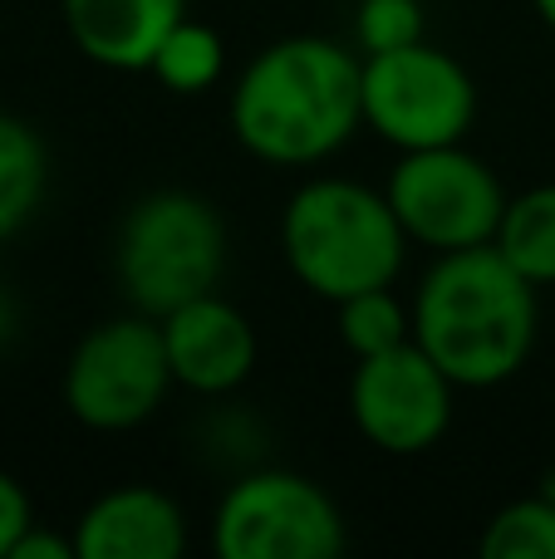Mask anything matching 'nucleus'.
Segmentation results:
<instances>
[{
	"label": "nucleus",
	"mask_w": 555,
	"mask_h": 559,
	"mask_svg": "<svg viewBox=\"0 0 555 559\" xmlns=\"http://www.w3.org/2000/svg\"><path fill=\"white\" fill-rule=\"evenodd\" d=\"M35 525V506H29V491L15 481L10 472H0V559H10L15 540Z\"/></svg>",
	"instance_id": "obj_20"
},
{
	"label": "nucleus",
	"mask_w": 555,
	"mask_h": 559,
	"mask_svg": "<svg viewBox=\"0 0 555 559\" xmlns=\"http://www.w3.org/2000/svg\"><path fill=\"white\" fill-rule=\"evenodd\" d=\"M359 104L364 128L399 153L462 143L477 123V84L468 64L428 39L364 55Z\"/></svg>",
	"instance_id": "obj_5"
},
{
	"label": "nucleus",
	"mask_w": 555,
	"mask_h": 559,
	"mask_svg": "<svg viewBox=\"0 0 555 559\" xmlns=\"http://www.w3.org/2000/svg\"><path fill=\"white\" fill-rule=\"evenodd\" d=\"M482 559H555V501L551 496H521L501 506L477 540Z\"/></svg>",
	"instance_id": "obj_17"
},
{
	"label": "nucleus",
	"mask_w": 555,
	"mask_h": 559,
	"mask_svg": "<svg viewBox=\"0 0 555 559\" xmlns=\"http://www.w3.org/2000/svg\"><path fill=\"white\" fill-rule=\"evenodd\" d=\"M452 397H458V383L413 338L383 354L354 358L350 423L383 456L433 452L452 427V407H458Z\"/></svg>",
	"instance_id": "obj_9"
},
{
	"label": "nucleus",
	"mask_w": 555,
	"mask_h": 559,
	"mask_svg": "<svg viewBox=\"0 0 555 559\" xmlns=\"http://www.w3.org/2000/svg\"><path fill=\"white\" fill-rule=\"evenodd\" d=\"M409 246L383 187H364L354 177H310L281 212L285 265L315 299L330 305L393 285Z\"/></svg>",
	"instance_id": "obj_3"
},
{
	"label": "nucleus",
	"mask_w": 555,
	"mask_h": 559,
	"mask_svg": "<svg viewBox=\"0 0 555 559\" xmlns=\"http://www.w3.org/2000/svg\"><path fill=\"white\" fill-rule=\"evenodd\" d=\"M383 197H389L403 236L433 255L492 246L501 212L511 202L501 177L462 143L399 153L389 182H383Z\"/></svg>",
	"instance_id": "obj_8"
},
{
	"label": "nucleus",
	"mask_w": 555,
	"mask_h": 559,
	"mask_svg": "<svg viewBox=\"0 0 555 559\" xmlns=\"http://www.w3.org/2000/svg\"><path fill=\"white\" fill-rule=\"evenodd\" d=\"M428 39V15L423 0H359L354 5V45L359 55H383Z\"/></svg>",
	"instance_id": "obj_19"
},
{
	"label": "nucleus",
	"mask_w": 555,
	"mask_h": 559,
	"mask_svg": "<svg viewBox=\"0 0 555 559\" xmlns=\"http://www.w3.org/2000/svg\"><path fill=\"white\" fill-rule=\"evenodd\" d=\"M15 334H20V309H15V299L0 289V348H10Z\"/></svg>",
	"instance_id": "obj_22"
},
{
	"label": "nucleus",
	"mask_w": 555,
	"mask_h": 559,
	"mask_svg": "<svg viewBox=\"0 0 555 559\" xmlns=\"http://www.w3.org/2000/svg\"><path fill=\"white\" fill-rule=\"evenodd\" d=\"M364 55L324 35H285L236 74L232 138L265 167H320L364 128Z\"/></svg>",
	"instance_id": "obj_1"
},
{
	"label": "nucleus",
	"mask_w": 555,
	"mask_h": 559,
	"mask_svg": "<svg viewBox=\"0 0 555 559\" xmlns=\"http://www.w3.org/2000/svg\"><path fill=\"white\" fill-rule=\"evenodd\" d=\"M49 192V147L25 118L0 114V246L15 241Z\"/></svg>",
	"instance_id": "obj_13"
},
{
	"label": "nucleus",
	"mask_w": 555,
	"mask_h": 559,
	"mask_svg": "<svg viewBox=\"0 0 555 559\" xmlns=\"http://www.w3.org/2000/svg\"><path fill=\"white\" fill-rule=\"evenodd\" d=\"M216 413L202 417V427H197V447H202L206 466H222V472L241 476L251 472V466H265V452H271V437H265L261 417L246 413L241 403H232V397H216Z\"/></svg>",
	"instance_id": "obj_18"
},
{
	"label": "nucleus",
	"mask_w": 555,
	"mask_h": 559,
	"mask_svg": "<svg viewBox=\"0 0 555 559\" xmlns=\"http://www.w3.org/2000/svg\"><path fill=\"white\" fill-rule=\"evenodd\" d=\"M536 295L541 289L497 246L433 255L409 299L413 344L458 388H501L536 348Z\"/></svg>",
	"instance_id": "obj_2"
},
{
	"label": "nucleus",
	"mask_w": 555,
	"mask_h": 559,
	"mask_svg": "<svg viewBox=\"0 0 555 559\" xmlns=\"http://www.w3.org/2000/svg\"><path fill=\"white\" fill-rule=\"evenodd\" d=\"M167 344V364H173V383L192 397H236L246 388V378L256 373V329L232 299L197 295L187 305H177L173 314L157 319Z\"/></svg>",
	"instance_id": "obj_10"
},
{
	"label": "nucleus",
	"mask_w": 555,
	"mask_h": 559,
	"mask_svg": "<svg viewBox=\"0 0 555 559\" xmlns=\"http://www.w3.org/2000/svg\"><path fill=\"white\" fill-rule=\"evenodd\" d=\"M173 388L177 383L173 364H167L163 324L143 309L88 329L59 378L69 417L88 432H133L147 417L163 413Z\"/></svg>",
	"instance_id": "obj_7"
},
{
	"label": "nucleus",
	"mask_w": 555,
	"mask_h": 559,
	"mask_svg": "<svg viewBox=\"0 0 555 559\" xmlns=\"http://www.w3.org/2000/svg\"><path fill=\"white\" fill-rule=\"evenodd\" d=\"M492 246L536 289L555 285V182H541L531 192L511 197Z\"/></svg>",
	"instance_id": "obj_14"
},
{
	"label": "nucleus",
	"mask_w": 555,
	"mask_h": 559,
	"mask_svg": "<svg viewBox=\"0 0 555 559\" xmlns=\"http://www.w3.org/2000/svg\"><path fill=\"white\" fill-rule=\"evenodd\" d=\"M147 74L177 98L206 94V88H216L226 74V39L216 35L212 25H202V20L182 15L173 29H167L163 45H157Z\"/></svg>",
	"instance_id": "obj_15"
},
{
	"label": "nucleus",
	"mask_w": 555,
	"mask_h": 559,
	"mask_svg": "<svg viewBox=\"0 0 555 559\" xmlns=\"http://www.w3.org/2000/svg\"><path fill=\"white\" fill-rule=\"evenodd\" d=\"M187 15V0H59L74 49L98 69H138L153 64L167 29Z\"/></svg>",
	"instance_id": "obj_12"
},
{
	"label": "nucleus",
	"mask_w": 555,
	"mask_h": 559,
	"mask_svg": "<svg viewBox=\"0 0 555 559\" xmlns=\"http://www.w3.org/2000/svg\"><path fill=\"white\" fill-rule=\"evenodd\" d=\"M531 10H536V15H541V25H546L551 35H555V0H531Z\"/></svg>",
	"instance_id": "obj_23"
},
{
	"label": "nucleus",
	"mask_w": 555,
	"mask_h": 559,
	"mask_svg": "<svg viewBox=\"0 0 555 559\" xmlns=\"http://www.w3.org/2000/svg\"><path fill=\"white\" fill-rule=\"evenodd\" d=\"M350 545L334 496L291 466H251L232 476L212 511V550L222 559H334Z\"/></svg>",
	"instance_id": "obj_6"
},
{
	"label": "nucleus",
	"mask_w": 555,
	"mask_h": 559,
	"mask_svg": "<svg viewBox=\"0 0 555 559\" xmlns=\"http://www.w3.org/2000/svg\"><path fill=\"white\" fill-rule=\"evenodd\" d=\"M10 559H79V545H74V535H55L49 525L35 521V525H29V531L15 540Z\"/></svg>",
	"instance_id": "obj_21"
},
{
	"label": "nucleus",
	"mask_w": 555,
	"mask_h": 559,
	"mask_svg": "<svg viewBox=\"0 0 555 559\" xmlns=\"http://www.w3.org/2000/svg\"><path fill=\"white\" fill-rule=\"evenodd\" d=\"M114 275L128 305L163 319L226 275V222L206 197L163 187L128 206L114 241Z\"/></svg>",
	"instance_id": "obj_4"
},
{
	"label": "nucleus",
	"mask_w": 555,
	"mask_h": 559,
	"mask_svg": "<svg viewBox=\"0 0 555 559\" xmlns=\"http://www.w3.org/2000/svg\"><path fill=\"white\" fill-rule=\"evenodd\" d=\"M334 329H340V344L354 358L383 354V348H399L413 338V305L393 295V285L364 289L334 305Z\"/></svg>",
	"instance_id": "obj_16"
},
{
	"label": "nucleus",
	"mask_w": 555,
	"mask_h": 559,
	"mask_svg": "<svg viewBox=\"0 0 555 559\" xmlns=\"http://www.w3.org/2000/svg\"><path fill=\"white\" fill-rule=\"evenodd\" d=\"M79 559H177L187 550V511L157 486H114L74 521Z\"/></svg>",
	"instance_id": "obj_11"
}]
</instances>
